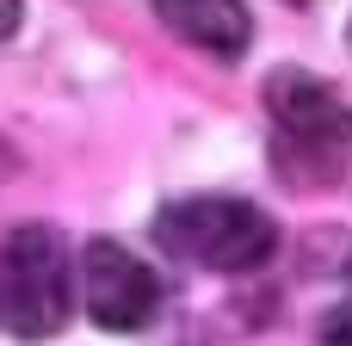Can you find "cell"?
<instances>
[{"label":"cell","instance_id":"cell-5","mask_svg":"<svg viewBox=\"0 0 352 346\" xmlns=\"http://www.w3.org/2000/svg\"><path fill=\"white\" fill-rule=\"evenodd\" d=\"M155 12L179 43H192L217 62H235L254 43V19L241 0H155Z\"/></svg>","mask_w":352,"mask_h":346},{"label":"cell","instance_id":"cell-2","mask_svg":"<svg viewBox=\"0 0 352 346\" xmlns=\"http://www.w3.org/2000/svg\"><path fill=\"white\" fill-rule=\"evenodd\" d=\"M155 241L204 272H254L272 260L278 248V223L248 204V198H223V192H198V198H173L155 217Z\"/></svg>","mask_w":352,"mask_h":346},{"label":"cell","instance_id":"cell-4","mask_svg":"<svg viewBox=\"0 0 352 346\" xmlns=\"http://www.w3.org/2000/svg\"><path fill=\"white\" fill-rule=\"evenodd\" d=\"M80 291H87V316L105 334H142L161 310V279L118 241H87L80 254Z\"/></svg>","mask_w":352,"mask_h":346},{"label":"cell","instance_id":"cell-3","mask_svg":"<svg viewBox=\"0 0 352 346\" xmlns=\"http://www.w3.org/2000/svg\"><path fill=\"white\" fill-rule=\"evenodd\" d=\"M74 279L68 248L50 223H19L0 241V328L12 340H50L68 328Z\"/></svg>","mask_w":352,"mask_h":346},{"label":"cell","instance_id":"cell-7","mask_svg":"<svg viewBox=\"0 0 352 346\" xmlns=\"http://www.w3.org/2000/svg\"><path fill=\"white\" fill-rule=\"evenodd\" d=\"M19 19H25V6H19V0H0V43L19 31Z\"/></svg>","mask_w":352,"mask_h":346},{"label":"cell","instance_id":"cell-1","mask_svg":"<svg viewBox=\"0 0 352 346\" xmlns=\"http://www.w3.org/2000/svg\"><path fill=\"white\" fill-rule=\"evenodd\" d=\"M266 118H272V161L291 186H334L352 155V105L303 68L266 74Z\"/></svg>","mask_w":352,"mask_h":346},{"label":"cell","instance_id":"cell-6","mask_svg":"<svg viewBox=\"0 0 352 346\" xmlns=\"http://www.w3.org/2000/svg\"><path fill=\"white\" fill-rule=\"evenodd\" d=\"M322 346H352V303L328 310V322H322Z\"/></svg>","mask_w":352,"mask_h":346}]
</instances>
